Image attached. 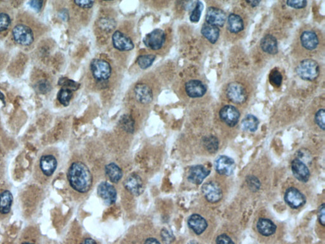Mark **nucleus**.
Instances as JSON below:
<instances>
[{
    "mask_svg": "<svg viewBox=\"0 0 325 244\" xmlns=\"http://www.w3.org/2000/svg\"><path fill=\"white\" fill-rule=\"evenodd\" d=\"M145 244H161L157 239L154 238H149L145 241Z\"/></svg>",
    "mask_w": 325,
    "mask_h": 244,
    "instance_id": "obj_47",
    "label": "nucleus"
},
{
    "mask_svg": "<svg viewBox=\"0 0 325 244\" xmlns=\"http://www.w3.org/2000/svg\"><path fill=\"white\" fill-rule=\"evenodd\" d=\"M286 3L290 7L295 8V9H302L306 7L308 1H304V0H289V1H286Z\"/></svg>",
    "mask_w": 325,
    "mask_h": 244,
    "instance_id": "obj_39",
    "label": "nucleus"
},
{
    "mask_svg": "<svg viewBox=\"0 0 325 244\" xmlns=\"http://www.w3.org/2000/svg\"><path fill=\"white\" fill-rule=\"evenodd\" d=\"M203 143L206 150L211 154L217 152L219 148V140L217 138L212 136H207L203 138Z\"/></svg>",
    "mask_w": 325,
    "mask_h": 244,
    "instance_id": "obj_31",
    "label": "nucleus"
},
{
    "mask_svg": "<svg viewBox=\"0 0 325 244\" xmlns=\"http://www.w3.org/2000/svg\"><path fill=\"white\" fill-rule=\"evenodd\" d=\"M325 204H322L318 210V219L320 224L325 226Z\"/></svg>",
    "mask_w": 325,
    "mask_h": 244,
    "instance_id": "obj_45",
    "label": "nucleus"
},
{
    "mask_svg": "<svg viewBox=\"0 0 325 244\" xmlns=\"http://www.w3.org/2000/svg\"><path fill=\"white\" fill-rule=\"evenodd\" d=\"M13 202V196L9 190L0 193V214L5 216L9 214Z\"/></svg>",
    "mask_w": 325,
    "mask_h": 244,
    "instance_id": "obj_24",
    "label": "nucleus"
},
{
    "mask_svg": "<svg viewBox=\"0 0 325 244\" xmlns=\"http://www.w3.org/2000/svg\"><path fill=\"white\" fill-rule=\"evenodd\" d=\"M156 56L154 55H140V56L137 58V62L138 65H139L141 69L146 70L153 65Z\"/></svg>",
    "mask_w": 325,
    "mask_h": 244,
    "instance_id": "obj_32",
    "label": "nucleus"
},
{
    "mask_svg": "<svg viewBox=\"0 0 325 244\" xmlns=\"http://www.w3.org/2000/svg\"><path fill=\"white\" fill-rule=\"evenodd\" d=\"M320 37L315 30H306L300 34V44L306 51H315L320 46Z\"/></svg>",
    "mask_w": 325,
    "mask_h": 244,
    "instance_id": "obj_8",
    "label": "nucleus"
},
{
    "mask_svg": "<svg viewBox=\"0 0 325 244\" xmlns=\"http://www.w3.org/2000/svg\"><path fill=\"white\" fill-rule=\"evenodd\" d=\"M201 34L212 44L217 42L219 38L220 31L217 27L205 23L201 28Z\"/></svg>",
    "mask_w": 325,
    "mask_h": 244,
    "instance_id": "obj_26",
    "label": "nucleus"
},
{
    "mask_svg": "<svg viewBox=\"0 0 325 244\" xmlns=\"http://www.w3.org/2000/svg\"><path fill=\"white\" fill-rule=\"evenodd\" d=\"M135 98L140 103L149 104L153 99V93L151 88L145 84H137L134 88Z\"/></svg>",
    "mask_w": 325,
    "mask_h": 244,
    "instance_id": "obj_19",
    "label": "nucleus"
},
{
    "mask_svg": "<svg viewBox=\"0 0 325 244\" xmlns=\"http://www.w3.org/2000/svg\"><path fill=\"white\" fill-rule=\"evenodd\" d=\"M226 94L229 100L235 104H242L246 102L248 98L245 88L242 84L237 82H231L228 85Z\"/></svg>",
    "mask_w": 325,
    "mask_h": 244,
    "instance_id": "obj_6",
    "label": "nucleus"
},
{
    "mask_svg": "<svg viewBox=\"0 0 325 244\" xmlns=\"http://www.w3.org/2000/svg\"><path fill=\"white\" fill-rule=\"evenodd\" d=\"M296 73L302 80L314 81L320 74V66L314 60H303L296 68Z\"/></svg>",
    "mask_w": 325,
    "mask_h": 244,
    "instance_id": "obj_3",
    "label": "nucleus"
},
{
    "mask_svg": "<svg viewBox=\"0 0 325 244\" xmlns=\"http://www.w3.org/2000/svg\"><path fill=\"white\" fill-rule=\"evenodd\" d=\"M112 40L113 46L118 51H130L134 49V43L131 38L120 31L113 33Z\"/></svg>",
    "mask_w": 325,
    "mask_h": 244,
    "instance_id": "obj_12",
    "label": "nucleus"
},
{
    "mask_svg": "<svg viewBox=\"0 0 325 244\" xmlns=\"http://www.w3.org/2000/svg\"><path fill=\"white\" fill-rule=\"evenodd\" d=\"M98 196L108 205H112L116 202V190L112 185L108 182H102L98 185Z\"/></svg>",
    "mask_w": 325,
    "mask_h": 244,
    "instance_id": "obj_16",
    "label": "nucleus"
},
{
    "mask_svg": "<svg viewBox=\"0 0 325 244\" xmlns=\"http://www.w3.org/2000/svg\"><path fill=\"white\" fill-rule=\"evenodd\" d=\"M36 88L41 94H47L51 90V85L46 80H41L37 84Z\"/></svg>",
    "mask_w": 325,
    "mask_h": 244,
    "instance_id": "obj_37",
    "label": "nucleus"
},
{
    "mask_svg": "<svg viewBox=\"0 0 325 244\" xmlns=\"http://www.w3.org/2000/svg\"><path fill=\"white\" fill-rule=\"evenodd\" d=\"M92 76L98 82L108 80L112 75V69L110 64L104 60L95 59L90 65Z\"/></svg>",
    "mask_w": 325,
    "mask_h": 244,
    "instance_id": "obj_5",
    "label": "nucleus"
},
{
    "mask_svg": "<svg viewBox=\"0 0 325 244\" xmlns=\"http://www.w3.org/2000/svg\"><path fill=\"white\" fill-rule=\"evenodd\" d=\"M166 40V35L161 29H156L146 35L143 39L146 47L153 51H158L163 46Z\"/></svg>",
    "mask_w": 325,
    "mask_h": 244,
    "instance_id": "obj_7",
    "label": "nucleus"
},
{
    "mask_svg": "<svg viewBox=\"0 0 325 244\" xmlns=\"http://www.w3.org/2000/svg\"><path fill=\"white\" fill-rule=\"evenodd\" d=\"M124 186L130 193L135 196L141 195L145 190L143 179L136 173L131 174L125 179Z\"/></svg>",
    "mask_w": 325,
    "mask_h": 244,
    "instance_id": "obj_13",
    "label": "nucleus"
},
{
    "mask_svg": "<svg viewBox=\"0 0 325 244\" xmlns=\"http://www.w3.org/2000/svg\"><path fill=\"white\" fill-rule=\"evenodd\" d=\"M203 10V4L201 1H196V5L194 9H193L192 12L190 16V20L192 22H199V19H200L201 14H202V11Z\"/></svg>",
    "mask_w": 325,
    "mask_h": 244,
    "instance_id": "obj_33",
    "label": "nucleus"
},
{
    "mask_svg": "<svg viewBox=\"0 0 325 244\" xmlns=\"http://www.w3.org/2000/svg\"><path fill=\"white\" fill-rule=\"evenodd\" d=\"M257 228L261 235L269 237L276 232V226L272 221L269 219L260 218L257 222Z\"/></svg>",
    "mask_w": 325,
    "mask_h": 244,
    "instance_id": "obj_23",
    "label": "nucleus"
},
{
    "mask_svg": "<svg viewBox=\"0 0 325 244\" xmlns=\"http://www.w3.org/2000/svg\"><path fill=\"white\" fill-rule=\"evenodd\" d=\"M202 192L206 199L211 203H217L223 197L221 187L213 181L205 183L202 187Z\"/></svg>",
    "mask_w": 325,
    "mask_h": 244,
    "instance_id": "obj_10",
    "label": "nucleus"
},
{
    "mask_svg": "<svg viewBox=\"0 0 325 244\" xmlns=\"http://www.w3.org/2000/svg\"><path fill=\"white\" fill-rule=\"evenodd\" d=\"M187 95L191 98H201L207 92V88L202 82L197 80H189L185 85Z\"/></svg>",
    "mask_w": 325,
    "mask_h": 244,
    "instance_id": "obj_17",
    "label": "nucleus"
},
{
    "mask_svg": "<svg viewBox=\"0 0 325 244\" xmlns=\"http://www.w3.org/2000/svg\"><path fill=\"white\" fill-rule=\"evenodd\" d=\"M161 236L164 243L169 244L172 243L175 240V237L172 233H170L167 229L163 228L161 231Z\"/></svg>",
    "mask_w": 325,
    "mask_h": 244,
    "instance_id": "obj_41",
    "label": "nucleus"
},
{
    "mask_svg": "<svg viewBox=\"0 0 325 244\" xmlns=\"http://www.w3.org/2000/svg\"><path fill=\"white\" fill-rule=\"evenodd\" d=\"M217 244H234V242L229 236L226 234L219 235L216 240Z\"/></svg>",
    "mask_w": 325,
    "mask_h": 244,
    "instance_id": "obj_44",
    "label": "nucleus"
},
{
    "mask_svg": "<svg viewBox=\"0 0 325 244\" xmlns=\"http://www.w3.org/2000/svg\"><path fill=\"white\" fill-rule=\"evenodd\" d=\"M248 187L253 192L258 191L260 189V183L259 180L256 177L250 176L247 178Z\"/></svg>",
    "mask_w": 325,
    "mask_h": 244,
    "instance_id": "obj_40",
    "label": "nucleus"
},
{
    "mask_svg": "<svg viewBox=\"0 0 325 244\" xmlns=\"http://www.w3.org/2000/svg\"><path fill=\"white\" fill-rule=\"evenodd\" d=\"M59 86H63V88H68L72 91H76L79 89L80 84L73 80L68 79L67 78H61L59 82Z\"/></svg>",
    "mask_w": 325,
    "mask_h": 244,
    "instance_id": "obj_35",
    "label": "nucleus"
},
{
    "mask_svg": "<svg viewBox=\"0 0 325 244\" xmlns=\"http://www.w3.org/2000/svg\"><path fill=\"white\" fill-rule=\"evenodd\" d=\"M211 171L205 168L203 165H198L191 167L188 175V180L195 185H200L204 179L210 174Z\"/></svg>",
    "mask_w": 325,
    "mask_h": 244,
    "instance_id": "obj_20",
    "label": "nucleus"
},
{
    "mask_svg": "<svg viewBox=\"0 0 325 244\" xmlns=\"http://www.w3.org/2000/svg\"><path fill=\"white\" fill-rule=\"evenodd\" d=\"M219 116L222 121L226 125L232 127L237 125L239 122L240 113L235 107L231 105H226L220 110Z\"/></svg>",
    "mask_w": 325,
    "mask_h": 244,
    "instance_id": "obj_9",
    "label": "nucleus"
},
{
    "mask_svg": "<svg viewBox=\"0 0 325 244\" xmlns=\"http://www.w3.org/2000/svg\"><path fill=\"white\" fill-rule=\"evenodd\" d=\"M215 167L216 171L219 174L228 176L233 173L235 168V162L230 157L222 155L215 160Z\"/></svg>",
    "mask_w": 325,
    "mask_h": 244,
    "instance_id": "obj_15",
    "label": "nucleus"
},
{
    "mask_svg": "<svg viewBox=\"0 0 325 244\" xmlns=\"http://www.w3.org/2000/svg\"><path fill=\"white\" fill-rule=\"evenodd\" d=\"M286 203L291 208L298 209L306 204V196L295 188H290L286 191L284 196Z\"/></svg>",
    "mask_w": 325,
    "mask_h": 244,
    "instance_id": "obj_11",
    "label": "nucleus"
},
{
    "mask_svg": "<svg viewBox=\"0 0 325 244\" xmlns=\"http://www.w3.org/2000/svg\"><path fill=\"white\" fill-rule=\"evenodd\" d=\"M4 99H5V96H4V95L2 94L1 92H0V99L3 101V103H5V100H4Z\"/></svg>",
    "mask_w": 325,
    "mask_h": 244,
    "instance_id": "obj_51",
    "label": "nucleus"
},
{
    "mask_svg": "<svg viewBox=\"0 0 325 244\" xmlns=\"http://www.w3.org/2000/svg\"><path fill=\"white\" fill-rule=\"evenodd\" d=\"M105 172L110 181L113 183H117L122 178L123 172L118 165L111 163L105 167Z\"/></svg>",
    "mask_w": 325,
    "mask_h": 244,
    "instance_id": "obj_27",
    "label": "nucleus"
},
{
    "mask_svg": "<svg viewBox=\"0 0 325 244\" xmlns=\"http://www.w3.org/2000/svg\"><path fill=\"white\" fill-rule=\"evenodd\" d=\"M246 2L253 7H257L260 3V1H246Z\"/></svg>",
    "mask_w": 325,
    "mask_h": 244,
    "instance_id": "obj_49",
    "label": "nucleus"
},
{
    "mask_svg": "<svg viewBox=\"0 0 325 244\" xmlns=\"http://www.w3.org/2000/svg\"><path fill=\"white\" fill-rule=\"evenodd\" d=\"M269 82L273 86L279 87L283 82L282 74L277 70H273L269 76Z\"/></svg>",
    "mask_w": 325,
    "mask_h": 244,
    "instance_id": "obj_34",
    "label": "nucleus"
},
{
    "mask_svg": "<svg viewBox=\"0 0 325 244\" xmlns=\"http://www.w3.org/2000/svg\"><path fill=\"white\" fill-rule=\"evenodd\" d=\"M70 186L80 193L89 191L92 184L91 173L85 164L81 162L72 163L67 172Z\"/></svg>",
    "mask_w": 325,
    "mask_h": 244,
    "instance_id": "obj_1",
    "label": "nucleus"
},
{
    "mask_svg": "<svg viewBox=\"0 0 325 244\" xmlns=\"http://www.w3.org/2000/svg\"><path fill=\"white\" fill-rule=\"evenodd\" d=\"M20 244H37L35 243H33V242H31V241H24L22 242V243Z\"/></svg>",
    "mask_w": 325,
    "mask_h": 244,
    "instance_id": "obj_50",
    "label": "nucleus"
},
{
    "mask_svg": "<svg viewBox=\"0 0 325 244\" xmlns=\"http://www.w3.org/2000/svg\"><path fill=\"white\" fill-rule=\"evenodd\" d=\"M100 26L105 30H112L114 28V22L113 20H110V18H102L100 20Z\"/></svg>",
    "mask_w": 325,
    "mask_h": 244,
    "instance_id": "obj_42",
    "label": "nucleus"
},
{
    "mask_svg": "<svg viewBox=\"0 0 325 244\" xmlns=\"http://www.w3.org/2000/svg\"><path fill=\"white\" fill-rule=\"evenodd\" d=\"M74 3L81 8H91L94 5V1L89 0H77L74 1Z\"/></svg>",
    "mask_w": 325,
    "mask_h": 244,
    "instance_id": "obj_43",
    "label": "nucleus"
},
{
    "mask_svg": "<svg viewBox=\"0 0 325 244\" xmlns=\"http://www.w3.org/2000/svg\"><path fill=\"white\" fill-rule=\"evenodd\" d=\"M119 122H120L121 129L127 132V133L133 134L134 132L135 122L131 116L129 115H123Z\"/></svg>",
    "mask_w": 325,
    "mask_h": 244,
    "instance_id": "obj_29",
    "label": "nucleus"
},
{
    "mask_svg": "<svg viewBox=\"0 0 325 244\" xmlns=\"http://www.w3.org/2000/svg\"><path fill=\"white\" fill-rule=\"evenodd\" d=\"M188 226L196 235H201L207 228L208 224L205 218L199 214H193L188 219Z\"/></svg>",
    "mask_w": 325,
    "mask_h": 244,
    "instance_id": "obj_21",
    "label": "nucleus"
},
{
    "mask_svg": "<svg viewBox=\"0 0 325 244\" xmlns=\"http://www.w3.org/2000/svg\"><path fill=\"white\" fill-rule=\"evenodd\" d=\"M73 91L66 88H62L57 94V99L64 106H69L70 101L73 98Z\"/></svg>",
    "mask_w": 325,
    "mask_h": 244,
    "instance_id": "obj_30",
    "label": "nucleus"
},
{
    "mask_svg": "<svg viewBox=\"0 0 325 244\" xmlns=\"http://www.w3.org/2000/svg\"><path fill=\"white\" fill-rule=\"evenodd\" d=\"M226 14L223 10L215 7H209L208 8L207 14H206V20L207 23L217 27H223L226 23Z\"/></svg>",
    "mask_w": 325,
    "mask_h": 244,
    "instance_id": "obj_14",
    "label": "nucleus"
},
{
    "mask_svg": "<svg viewBox=\"0 0 325 244\" xmlns=\"http://www.w3.org/2000/svg\"><path fill=\"white\" fill-rule=\"evenodd\" d=\"M259 125L258 119L252 115H246L242 123L243 129L250 132H256L258 129Z\"/></svg>",
    "mask_w": 325,
    "mask_h": 244,
    "instance_id": "obj_28",
    "label": "nucleus"
},
{
    "mask_svg": "<svg viewBox=\"0 0 325 244\" xmlns=\"http://www.w3.org/2000/svg\"><path fill=\"white\" fill-rule=\"evenodd\" d=\"M325 111L324 109H319L315 115V121L318 127L323 130H325Z\"/></svg>",
    "mask_w": 325,
    "mask_h": 244,
    "instance_id": "obj_38",
    "label": "nucleus"
},
{
    "mask_svg": "<svg viewBox=\"0 0 325 244\" xmlns=\"http://www.w3.org/2000/svg\"><path fill=\"white\" fill-rule=\"evenodd\" d=\"M81 244H98L96 243V242L94 240L91 239V238H87L82 241Z\"/></svg>",
    "mask_w": 325,
    "mask_h": 244,
    "instance_id": "obj_48",
    "label": "nucleus"
},
{
    "mask_svg": "<svg viewBox=\"0 0 325 244\" xmlns=\"http://www.w3.org/2000/svg\"><path fill=\"white\" fill-rule=\"evenodd\" d=\"M188 244H199L195 241H191L190 243H189Z\"/></svg>",
    "mask_w": 325,
    "mask_h": 244,
    "instance_id": "obj_52",
    "label": "nucleus"
},
{
    "mask_svg": "<svg viewBox=\"0 0 325 244\" xmlns=\"http://www.w3.org/2000/svg\"><path fill=\"white\" fill-rule=\"evenodd\" d=\"M228 28L233 34H238L244 30V22L242 17L236 14H231L228 18Z\"/></svg>",
    "mask_w": 325,
    "mask_h": 244,
    "instance_id": "obj_25",
    "label": "nucleus"
},
{
    "mask_svg": "<svg viewBox=\"0 0 325 244\" xmlns=\"http://www.w3.org/2000/svg\"><path fill=\"white\" fill-rule=\"evenodd\" d=\"M43 3H44V2L43 1H37V0H34V1H30V5L31 7L33 8L36 12H40V10H42Z\"/></svg>",
    "mask_w": 325,
    "mask_h": 244,
    "instance_id": "obj_46",
    "label": "nucleus"
},
{
    "mask_svg": "<svg viewBox=\"0 0 325 244\" xmlns=\"http://www.w3.org/2000/svg\"><path fill=\"white\" fill-rule=\"evenodd\" d=\"M12 37L17 44L21 46H30L34 41L33 31L24 24H18L12 30Z\"/></svg>",
    "mask_w": 325,
    "mask_h": 244,
    "instance_id": "obj_4",
    "label": "nucleus"
},
{
    "mask_svg": "<svg viewBox=\"0 0 325 244\" xmlns=\"http://www.w3.org/2000/svg\"><path fill=\"white\" fill-rule=\"evenodd\" d=\"M11 22L9 14L0 12V32L7 31L9 28Z\"/></svg>",
    "mask_w": 325,
    "mask_h": 244,
    "instance_id": "obj_36",
    "label": "nucleus"
},
{
    "mask_svg": "<svg viewBox=\"0 0 325 244\" xmlns=\"http://www.w3.org/2000/svg\"><path fill=\"white\" fill-rule=\"evenodd\" d=\"M58 161L54 155L48 150L43 152L35 165V179L41 184L45 183L55 173Z\"/></svg>",
    "mask_w": 325,
    "mask_h": 244,
    "instance_id": "obj_2",
    "label": "nucleus"
},
{
    "mask_svg": "<svg viewBox=\"0 0 325 244\" xmlns=\"http://www.w3.org/2000/svg\"><path fill=\"white\" fill-rule=\"evenodd\" d=\"M292 170L294 176L300 181L306 183L309 179L310 172L307 165L299 159H294L292 161Z\"/></svg>",
    "mask_w": 325,
    "mask_h": 244,
    "instance_id": "obj_18",
    "label": "nucleus"
},
{
    "mask_svg": "<svg viewBox=\"0 0 325 244\" xmlns=\"http://www.w3.org/2000/svg\"><path fill=\"white\" fill-rule=\"evenodd\" d=\"M260 47L265 53L275 55L278 52V45L276 38L272 35H267L260 41Z\"/></svg>",
    "mask_w": 325,
    "mask_h": 244,
    "instance_id": "obj_22",
    "label": "nucleus"
}]
</instances>
